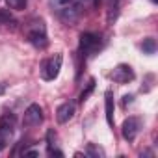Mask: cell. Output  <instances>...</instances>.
I'll list each match as a JSON object with an SVG mask.
<instances>
[{
  "mask_svg": "<svg viewBox=\"0 0 158 158\" xmlns=\"http://www.w3.org/2000/svg\"><path fill=\"white\" fill-rule=\"evenodd\" d=\"M132 99H134V95H125V97H123V104H125V106H127V104H130V102H132Z\"/></svg>",
  "mask_w": 158,
  "mask_h": 158,
  "instance_id": "obj_18",
  "label": "cell"
},
{
  "mask_svg": "<svg viewBox=\"0 0 158 158\" xmlns=\"http://www.w3.org/2000/svg\"><path fill=\"white\" fill-rule=\"evenodd\" d=\"M52 13L65 24H74L82 13L78 0H48Z\"/></svg>",
  "mask_w": 158,
  "mask_h": 158,
  "instance_id": "obj_1",
  "label": "cell"
},
{
  "mask_svg": "<svg viewBox=\"0 0 158 158\" xmlns=\"http://www.w3.org/2000/svg\"><path fill=\"white\" fill-rule=\"evenodd\" d=\"M23 156H39V151H24Z\"/></svg>",
  "mask_w": 158,
  "mask_h": 158,
  "instance_id": "obj_19",
  "label": "cell"
},
{
  "mask_svg": "<svg viewBox=\"0 0 158 158\" xmlns=\"http://www.w3.org/2000/svg\"><path fill=\"white\" fill-rule=\"evenodd\" d=\"M13 132H15V115L2 114L0 115V151H4L11 143Z\"/></svg>",
  "mask_w": 158,
  "mask_h": 158,
  "instance_id": "obj_3",
  "label": "cell"
},
{
  "mask_svg": "<svg viewBox=\"0 0 158 158\" xmlns=\"http://www.w3.org/2000/svg\"><path fill=\"white\" fill-rule=\"evenodd\" d=\"M61 61H63L61 54H56L52 58H47L41 63V78H43V80L50 82V80H54V78H58L60 69H61Z\"/></svg>",
  "mask_w": 158,
  "mask_h": 158,
  "instance_id": "obj_4",
  "label": "cell"
},
{
  "mask_svg": "<svg viewBox=\"0 0 158 158\" xmlns=\"http://www.w3.org/2000/svg\"><path fill=\"white\" fill-rule=\"evenodd\" d=\"M114 110H115V104H114V93L108 89L104 93V112H106V121L108 125L114 128Z\"/></svg>",
  "mask_w": 158,
  "mask_h": 158,
  "instance_id": "obj_10",
  "label": "cell"
},
{
  "mask_svg": "<svg viewBox=\"0 0 158 158\" xmlns=\"http://www.w3.org/2000/svg\"><path fill=\"white\" fill-rule=\"evenodd\" d=\"M84 2H86V0H84Z\"/></svg>",
  "mask_w": 158,
  "mask_h": 158,
  "instance_id": "obj_21",
  "label": "cell"
},
{
  "mask_svg": "<svg viewBox=\"0 0 158 158\" xmlns=\"http://www.w3.org/2000/svg\"><path fill=\"white\" fill-rule=\"evenodd\" d=\"M26 2L28 0H6V4L10 6V10H15V11H21L26 8Z\"/></svg>",
  "mask_w": 158,
  "mask_h": 158,
  "instance_id": "obj_15",
  "label": "cell"
},
{
  "mask_svg": "<svg viewBox=\"0 0 158 158\" xmlns=\"http://www.w3.org/2000/svg\"><path fill=\"white\" fill-rule=\"evenodd\" d=\"M0 24H4V26H13V24H15V19L10 15V11L0 10Z\"/></svg>",
  "mask_w": 158,
  "mask_h": 158,
  "instance_id": "obj_13",
  "label": "cell"
},
{
  "mask_svg": "<svg viewBox=\"0 0 158 158\" xmlns=\"http://www.w3.org/2000/svg\"><path fill=\"white\" fill-rule=\"evenodd\" d=\"M119 8H121V2L119 0H108V15H106V21L108 24H114L117 15H119Z\"/></svg>",
  "mask_w": 158,
  "mask_h": 158,
  "instance_id": "obj_11",
  "label": "cell"
},
{
  "mask_svg": "<svg viewBox=\"0 0 158 158\" xmlns=\"http://www.w3.org/2000/svg\"><path fill=\"white\" fill-rule=\"evenodd\" d=\"M86 154H88V156H91V158H99V156H104V151H102L101 147H97V145L89 143V145H88V149H86Z\"/></svg>",
  "mask_w": 158,
  "mask_h": 158,
  "instance_id": "obj_14",
  "label": "cell"
},
{
  "mask_svg": "<svg viewBox=\"0 0 158 158\" xmlns=\"http://www.w3.org/2000/svg\"><path fill=\"white\" fill-rule=\"evenodd\" d=\"M43 119H45V115H43V108H41L37 102H32V104L24 110L23 123H24L26 127H37V125L43 123Z\"/></svg>",
  "mask_w": 158,
  "mask_h": 158,
  "instance_id": "obj_6",
  "label": "cell"
},
{
  "mask_svg": "<svg viewBox=\"0 0 158 158\" xmlns=\"http://www.w3.org/2000/svg\"><path fill=\"white\" fill-rule=\"evenodd\" d=\"M6 88H8V86H6L4 82H0V95H4V93H6Z\"/></svg>",
  "mask_w": 158,
  "mask_h": 158,
  "instance_id": "obj_20",
  "label": "cell"
},
{
  "mask_svg": "<svg viewBox=\"0 0 158 158\" xmlns=\"http://www.w3.org/2000/svg\"><path fill=\"white\" fill-rule=\"evenodd\" d=\"M141 48H143L145 54H154V50H156V41H154L152 37H147V39H143Z\"/></svg>",
  "mask_w": 158,
  "mask_h": 158,
  "instance_id": "obj_12",
  "label": "cell"
},
{
  "mask_svg": "<svg viewBox=\"0 0 158 158\" xmlns=\"http://www.w3.org/2000/svg\"><path fill=\"white\" fill-rule=\"evenodd\" d=\"M95 89V80H93V78H91V80L88 82V88L80 93V99H78V101H80V102H84V101H88V97L91 95V91Z\"/></svg>",
  "mask_w": 158,
  "mask_h": 158,
  "instance_id": "obj_16",
  "label": "cell"
},
{
  "mask_svg": "<svg viewBox=\"0 0 158 158\" xmlns=\"http://www.w3.org/2000/svg\"><path fill=\"white\" fill-rule=\"evenodd\" d=\"M73 117H74V104H73V102H63V104L58 106V110H56V119H58V123L65 125V123H69Z\"/></svg>",
  "mask_w": 158,
  "mask_h": 158,
  "instance_id": "obj_9",
  "label": "cell"
},
{
  "mask_svg": "<svg viewBox=\"0 0 158 158\" xmlns=\"http://www.w3.org/2000/svg\"><path fill=\"white\" fill-rule=\"evenodd\" d=\"M139 128H141V119L139 117H128L121 125V134L127 141H134L136 136L139 134Z\"/></svg>",
  "mask_w": 158,
  "mask_h": 158,
  "instance_id": "obj_8",
  "label": "cell"
},
{
  "mask_svg": "<svg viewBox=\"0 0 158 158\" xmlns=\"http://www.w3.org/2000/svg\"><path fill=\"white\" fill-rule=\"evenodd\" d=\"M24 35L26 39L35 47V48H45L48 45L47 39V26L43 23V19H30L24 24Z\"/></svg>",
  "mask_w": 158,
  "mask_h": 158,
  "instance_id": "obj_2",
  "label": "cell"
},
{
  "mask_svg": "<svg viewBox=\"0 0 158 158\" xmlns=\"http://www.w3.org/2000/svg\"><path fill=\"white\" fill-rule=\"evenodd\" d=\"M110 78H112L114 82H117V84H128L130 80H134V71H132L130 65L119 63V65H115L114 71L110 73Z\"/></svg>",
  "mask_w": 158,
  "mask_h": 158,
  "instance_id": "obj_7",
  "label": "cell"
},
{
  "mask_svg": "<svg viewBox=\"0 0 158 158\" xmlns=\"http://www.w3.org/2000/svg\"><path fill=\"white\" fill-rule=\"evenodd\" d=\"M48 154H50V156H63V152H61L60 149H56V147L48 149Z\"/></svg>",
  "mask_w": 158,
  "mask_h": 158,
  "instance_id": "obj_17",
  "label": "cell"
},
{
  "mask_svg": "<svg viewBox=\"0 0 158 158\" xmlns=\"http://www.w3.org/2000/svg\"><path fill=\"white\" fill-rule=\"evenodd\" d=\"M101 48V37L93 32H84L80 35V43H78V50L80 54L86 58V56H91L93 52H97Z\"/></svg>",
  "mask_w": 158,
  "mask_h": 158,
  "instance_id": "obj_5",
  "label": "cell"
}]
</instances>
